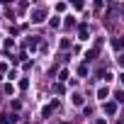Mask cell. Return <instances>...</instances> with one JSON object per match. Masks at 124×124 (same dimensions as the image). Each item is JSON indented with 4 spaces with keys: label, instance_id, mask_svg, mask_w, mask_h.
<instances>
[{
    "label": "cell",
    "instance_id": "cell-1",
    "mask_svg": "<svg viewBox=\"0 0 124 124\" xmlns=\"http://www.w3.org/2000/svg\"><path fill=\"white\" fill-rule=\"evenodd\" d=\"M32 22H44V10H41V8L32 10Z\"/></svg>",
    "mask_w": 124,
    "mask_h": 124
},
{
    "label": "cell",
    "instance_id": "cell-2",
    "mask_svg": "<svg viewBox=\"0 0 124 124\" xmlns=\"http://www.w3.org/2000/svg\"><path fill=\"white\" fill-rule=\"evenodd\" d=\"M78 37H80V39H88V24H85V22L78 27Z\"/></svg>",
    "mask_w": 124,
    "mask_h": 124
},
{
    "label": "cell",
    "instance_id": "cell-3",
    "mask_svg": "<svg viewBox=\"0 0 124 124\" xmlns=\"http://www.w3.org/2000/svg\"><path fill=\"white\" fill-rule=\"evenodd\" d=\"M37 44H39V37H29V39H27V49H32V51H34V49H37Z\"/></svg>",
    "mask_w": 124,
    "mask_h": 124
},
{
    "label": "cell",
    "instance_id": "cell-4",
    "mask_svg": "<svg viewBox=\"0 0 124 124\" xmlns=\"http://www.w3.org/2000/svg\"><path fill=\"white\" fill-rule=\"evenodd\" d=\"M117 112V105L114 102H105V114H114Z\"/></svg>",
    "mask_w": 124,
    "mask_h": 124
},
{
    "label": "cell",
    "instance_id": "cell-5",
    "mask_svg": "<svg viewBox=\"0 0 124 124\" xmlns=\"http://www.w3.org/2000/svg\"><path fill=\"white\" fill-rule=\"evenodd\" d=\"M107 95H109V88H100V90H97V97H100V100H105Z\"/></svg>",
    "mask_w": 124,
    "mask_h": 124
},
{
    "label": "cell",
    "instance_id": "cell-6",
    "mask_svg": "<svg viewBox=\"0 0 124 124\" xmlns=\"http://www.w3.org/2000/svg\"><path fill=\"white\" fill-rule=\"evenodd\" d=\"M112 46H114V49H122V46H124V41H122V39H114V44H112Z\"/></svg>",
    "mask_w": 124,
    "mask_h": 124
},
{
    "label": "cell",
    "instance_id": "cell-7",
    "mask_svg": "<svg viewBox=\"0 0 124 124\" xmlns=\"http://www.w3.org/2000/svg\"><path fill=\"white\" fill-rule=\"evenodd\" d=\"M73 102L76 105H83V95H73Z\"/></svg>",
    "mask_w": 124,
    "mask_h": 124
},
{
    "label": "cell",
    "instance_id": "cell-8",
    "mask_svg": "<svg viewBox=\"0 0 124 124\" xmlns=\"http://www.w3.org/2000/svg\"><path fill=\"white\" fill-rule=\"evenodd\" d=\"M114 97H117V102H124V93H122V90H119V93H117Z\"/></svg>",
    "mask_w": 124,
    "mask_h": 124
},
{
    "label": "cell",
    "instance_id": "cell-9",
    "mask_svg": "<svg viewBox=\"0 0 124 124\" xmlns=\"http://www.w3.org/2000/svg\"><path fill=\"white\" fill-rule=\"evenodd\" d=\"M95 124H107V122H105V119H97V122H95Z\"/></svg>",
    "mask_w": 124,
    "mask_h": 124
},
{
    "label": "cell",
    "instance_id": "cell-10",
    "mask_svg": "<svg viewBox=\"0 0 124 124\" xmlns=\"http://www.w3.org/2000/svg\"><path fill=\"white\" fill-rule=\"evenodd\" d=\"M119 63H122V68H124V56H122V58H119Z\"/></svg>",
    "mask_w": 124,
    "mask_h": 124
},
{
    "label": "cell",
    "instance_id": "cell-11",
    "mask_svg": "<svg viewBox=\"0 0 124 124\" xmlns=\"http://www.w3.org/2000/svg\"><path fill=\"white\" fill-rule=\"evenodd\" d=\"M119 78H122V85H124V73H122V76H119Z\"/></svg>",
    "mask_w": 124,
    "mask_h": 124
},
{
    "label": "cell",
    "instance_id": "cell-12",
    "mask_svg": "<svg viewBox=\"0 0 124 124\" xmlns=\"http://www.w3.org/2000/svg\"><path fill=\"white\" fill-rule=\"evenodd\" d=\"M117 124H124V119H119V122H117Z\"/></svg>",
    "mask_w": 124,
    "mask_h": 124
}]
</instances>
